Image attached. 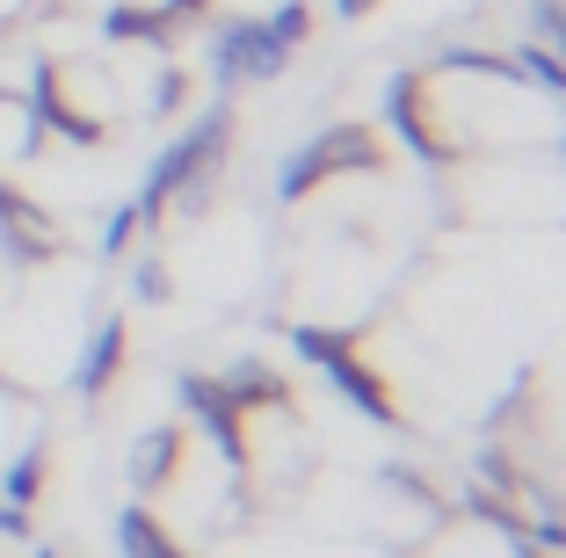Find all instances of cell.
<instances>
[{
    "mask_svg": "<svg viewBox=\"0 0 566 558\" xmlns=\"http://www.w3.org/2000/svg\"><path fill=\"white\" fill-rule=\"evenodd\" d=\"M117 537H124V558H182V544L167 537L160 523H153L146 508H124V523H117Z\"/></svg>",
    "mask_w": 566,
    "mask_h": 558,
    "instance_id": "cell-4",
    "label": "cell"
},
{
    "mask_svg": "<svg viewBox=\"0 0 566 558\" xmlns=\"http://www.w3.org/2000/svg\"><path fill=\"white\" fill-rule=\"evenodd\" d=\"M117 362H124V319H109V327L87 341V356H81V392L102 399V385L117 378Z\"/></svg>",
    "mask_w": 566,
    "mask_h": 558,
    "instance_id": "cell-3",
    "label": "cell"
},
{
    "mask_svg": "<svg viewBox=\"0 0 566 558\" xmlns=\"http://www.w3.org/2000/svg\"><path fill=\"white\" fill-rule=\"evenodd\" d=\"M36 558H59V551H44V544H36Z\"/></svg>",
    "mask_w": 566,
    "mask_h": 558,
    "instance_id": "cell-6",
    "label": "cell"
},
{
    "mask_svg": "<svg viewBox=\"0 0 566 558\" xmlns=\"http://www.w3.org/2000/svg\"><path fill=\"white\" fill-rule=\"evenodd\" d=\"M298 356H305V362H319V378H327V385H342V392H349L356 407L370 413V421H400V399H392V385H385V378H370V362L356 356L349 341H334V334L298 327Z\"/></svg>",
    "mask_w": 566,
    "mask_h": 558,
    "instance_id": "cell-1",
    "label": "cell"
},
{
    "mask_svg": "<svg viewBox=\"0 0 566 558\" xmlns=\"http://www.w3.org/2000/svg\"><path fill=\"white\" fill-rule=\"evenodd\" d=\"M334 8H342V15H370V8H378V0H334Z\"/></svg>",
    "mask_w": 566,
    "mask_h": 558,
    "instance_id": "cell-5",
    "label": "cell"
},
{
    "mask_svg": "<svg viewBox=\"0 0 566 558\" xmlns=\"http://www.w3.org/2000/svg\"><path fill=\"white\" fill-rule=\"evenodd\" d=\"M175 472H182V428H146L132 450V493H167L175 486Z\"/></svg>",
    "mask_w": 566,
    "mask_h": 558,
    "instance_id": "cell-2",
    "label": "cell"
}]
</instances>
